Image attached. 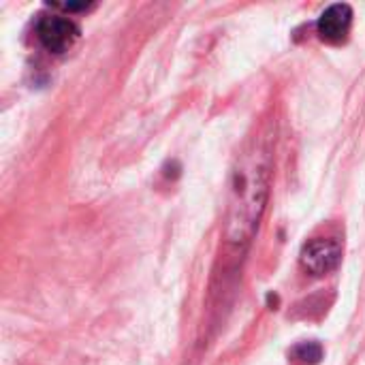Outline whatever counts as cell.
<instances>
[{
    "mask_svg": "<svg viewBox=\"0 0 365 365\" xmlns=\"http://www.w3.org/2000/svg\"><path fill=\"white\" fill-rule=\"evenodd\" d=\"M269 195V160L259 148L246 154L233 171L227 214V240L248 244L261 222Z\"/></svg>",
    "mask_w": 365,
    "mask_h": 365,
    "instance_id": "obj_1",
    "label": "cell"
},
{
    "mask_svg": "<svg viewBox=\"0 0 365 365\" xmlns=\"http://www.w3.org/2000/svg\"><path fill=\"white\" fill-rule=\"evenodd\" d=\"M34 30H36L38 43L51 53L68 51L79 38V26L66 15H58V13L41 15Z\"/></svg>",
    "mask_w": 365,
    "mask_h": 365,
    "instance_id": "obj_2",
    "label": "cell"
},
{
    "mask_svg": "<svg viewBox=\"0 0 365 365\" xmlns=\"http://www.w3.org/2000/svg\"><path fill=\"white\" fill-rule=\"evenodd\" d=\"M302 267L314 276L331 274L342 261V246L331 237H314L304 244L299 255Z\"/></svg>",
    "mask_w": 365,
    "mask_h": 365,
    "instance_id": "obj_3",
    "label": "cell"
},
{
    "mask_svg": "<svg viewBox=\"0 0 365 365\" xmlns=\"http://www.w3.org/2000/svg\"><path fill=\"white\" fill-rule=\"evenodd\" d=\"M353 26V9L346 2L331 4L323 11V15L317 21V32L327 43H342L346 41Z\"/></svg>",
    "mask_w": 365,
    "mask_h": 365,
    "instance_id": "obj_4",
    "label": "cell"
},
{
    "mask_svg": "<svg viewBox=\"0 0 365 365\" xmlns=\"http://www.w3.org/2000/svg\"><path fill=\"white\" fill-rule=\"evenodd\" d=\"M291 355L302 364L314 365L323 359V346L319 342H302L291 351Z\"/></svg>",
    "mask_w": 365,
    "mask_h": 365,
    "instance_id": "obj_5",
    "label": "cell"
}]
</instances>
